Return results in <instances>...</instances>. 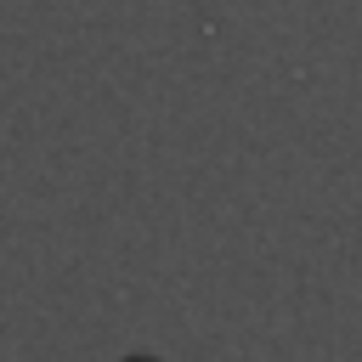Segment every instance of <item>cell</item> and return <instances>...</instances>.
Returning a JSON list of instances; mask_svg holds the SVG:
<instances>
[{
  "label": "cell",
  "instance_id": "cell-1",
  "mask_svg": "<svg viewBox=\"0 0 362 362\" xmlns=\"http://www.w3.org/2000/svg\"><path fill=\"white\" fill-rule=\"evenodd\" d=\"M124 362H158V356H124Z\"/></svg>",
  "mask_w": 362,
  "mask_h": 362
}]
</instances>
